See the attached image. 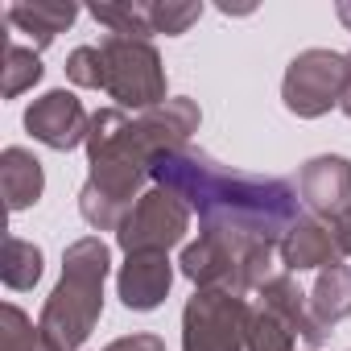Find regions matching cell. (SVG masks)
I'll return each mask as SVG.
<instances>
[{
    "mask_svg": "<svg viewBox=\"0 0 351 351\" xmlns=\"http://www.w3.org/2000/svg\"><path fill=\"white\" fill-rule=\"evenodd\" d=\"M42 75H46V66H42L34 46H17V42L5 46V99H17V95L34 91L42 83Z\"/></svg>",
    "mask_w": 351,
    "mask_h": 351,
    "instance_id": "obj_20",
    "label": "cell"
},
{
    "mask_svg": "<svg viewBox=\"0 0 351 351\" xmlns=\"http://www.w3.org/2000/svg\"><path fill=\"white\" fill-rule=\"evenodd\" d=\"M153 182L178 195L191 211H199V228L215 232H248L281 248L285 232L298 215V186L265 173H240L219 165L215 157L182 145L153 161Z\"/></svg>",
    "mask_w": 351,
    "mask_h": 351,
    "instance_id": "obj_2",
    "label": "cell"
},
{
    "mask_svg": "<svg viewBox=\"0 0 351 351\" xmlns=\"http://www.w3.org/2000/svg\"><path fill=\"white\" fill-rule=\"evenodd\" d=\"M256 306L261 310H269L273 318H281L302 343H310V347H318L330 330L314 318V310H310V293H302V285L293 281V273H277V277H269L261 289H256Z\"/></svg>",
    "mask_w": 351,
    "mask_h": 351,
    "instance_id": "obj_12",
    "label": "cell"
},
{
    "mask_svg": "<svg viewBox=\"0 0 351 351\" xmlns=\"http://www.w3.org/2000/svg\"><path fill=\"white\" fill-rule=\"evenodd\" d=\"M9 25L29 34L34 50H46L58 34H66L79 17V9L71 5V0H34V5H9Z\"/></svg>",
    "mask_w": 351,
    "mask_h": 351,
    "instance_id": "obj_15",
    "label": "cell"
},
{
    "mask_svg": "<svg viewBox=\"0 0 351 351\" xmlns=\"http://www.w3.org/2000/svg\"><path fill=\"white\" fill-rule=\"evenodd\" d=\"M108 269H112V252L99 236H83L62 252V277L38 318L54 351H79L99 326Z\"/></svg>",
    "mask_w": 351,
    "mask_h": 351,
    "instance_id": "obj_3",
    "label": "cell"
},
{
    "mask_svg": "<svg viewBox=\"0 0 351 351\" xmlns=\"http://www.w3.org/2000/svg\"><path fill=\"white\" fill-rule=\"evenodd\" d=\"M199 17H203V5H199V0H149V21H153V34L182 38Z\"/></svg>",
    "mask_w": 351,
    "mask_h": 351,
    "instance_id": "obj_21",
    "label": "cell"
},
{
    "mask_svg": "<svg viewBox=\"0 0 351 351\" xmlns=\"http://www.w3.org/2000/svg\"><path fill=\"white\" fill-rule=\"evenodd\" d=\"M66 79L83 91H104V54L99 46H79L66 54Z\"/></svg>",
    "mask_w": 351,
    "mask_h": 351,
    "instance_id": "obj_23",
    "label": "cell"
},
{
    "mask_svg": "<svg viewBox=\"0 0 351 351\" xmlns=\"http://www.w3.org/2000/svg\"><path fill=\"white\" fill-rule=\"evenodd\" d=\"M310 310H314V318L326 330L351 314V265L347 261H339V265L318 273V281L310 289Z\"/></svg>",
    "mask_w": 351,
    "mask_h": 351,
    "instance_id": "obj_16",
    "label": "cell"
},
{
    "mask_svg": "<svg viewBox=\"0 0 351 351\" xmlns=\"http://www.w3.org/2000/svg\"><path fill=\"white\" fill-rule=\"evenodd\" d=\"M25 132L54 149V153H71L79 145H87V132H91V116L83 108V99L75 91H46L42 99H34L25 108Z\"/></svg>",
    "mask_w": 351,
    "mask_h": 351,
    "instance_id": "obj_9",
    "label": "cell"
},
{
    "mask_svg": "<svg viewBox=\"0 0 351 351\" xmlns=\"http://www.w3.org/2000/svg\"><path fill=\"white\" fill-rule=\"evenodd\" d=\"M306 351H314V347H306Z\"/></svg>",
    "mask_w": 351,
    "mask_h": 351,
    "instance_id": "obj_28",
    "label": "cell"
},
{
    "mask_svg": "<svg viewBox=\"0 0 351 351\" xmlns=\"http://www.w3.org/2000/svg\"><path fill=\"white\" fill-rule=\"evenodd\" d=\"M343 83H347V54H335V50H302L289 66H285V79H281V99L293 116L302 120H318L326 116L330 108H339L343 99Z\"/></svg>",
    "mask_w": 351,
    "mask_h": 351,
    "instance_id": "obj_7",
    "label": "cell"
},
{
    "mask_svg": "<svg viewBox=\"0 0 351 351\" xmlns=\"http://www.w3.org/2000/svg\"><path fill=\"white\" fill-rule=\"evenodd\" d=\"M99 25H108L116 38H153V21H149V0H104V5L87 9Z\"/></svg>",
    "mask_w": 351,
    "mask_h": 351,
    "instance_id": "obj_17",
    "label": "cell"
},
{
    "mask_svg": "<svg viewBox=\"0 0 351 351\" xmlns=\"http://www.w3.org/2000/svg\"><path fill=\"white\" fill-rule=\"evenodd\" d=\"M0 351H54V343L21 306L9 302L0 310Z\"/></svg>",
    "mask_w": 351,
    "mask_h": 351,
    "instance_id": "obj_19",
    "label": "cell"
},
{
    "mask_svg": "<svg viewBox=\"0 0 351 351\" xmlns=\"http://www.w3.org/2000/svg\"><path fill=\"white\" fill-rule=\"evenodd\" d=\"M273 252L277 244L248 236V232H215L199 228V240L182 248L178 273L195 281L199 289H228V293H252L261 289L273 273Z\"/></svg>",
    "mask_w": 351,
    "mask_h": 351,
    "instance_id": "obj_4",
    "label": "cell"
},
{
    "mask_svg": "<svg viewBox=\"0 0 351 351\" xmlns=\"http://www.w3.org/2000/svg\"><path fill=\"white\" fill-rule=\"evenodd\" d=\"M281 265L289 269V273H310V269H330V265H339L343 261V252H339V244H335V236H330V223L326 219H314V215H302L289 232H285V240H281Z\"/></svg>",
    "mask_w": 351,
    "mask_h": 351,
    "instance_id": "obj_13",
    "label": "cell"
},
{
    "mask_svg": "<svg viewBox=\"0 0 351 351\" xmlns=\"http://www.w3.org/2000/svg\"><path fill=\"white\" fill-rule=\"evenodd\" d=\"M330 236H335L339 252H343V256H351V207H347L343 215H335V219H330Z\"/></svg>",
    "mask_w": 351,
    "mask_h": 351,
    "instance_id": "obj_25",
    "label": "cell"
},
{
    "mask_svg": "<svg viewBox=\"0 0 351 351\" xmlns=\"http://www.w3.org/2000/svg\"><path fill=\"white\" fill-rule=\"evenodd\" d=\"M104 351H165V339L161 335H149V330H136V335L112 339Z\"/></svg>",
    "mask_w": 351,
    "mask_h": 351,
    "instance_id": "obj_24",
    "label": "cell"
},
{
    "mask_svg": "<svg viewBox=\"0 0 351 351\" xmlns=\"http://www.w3.org/2000/svg\"><path fill=\"white\" fill-rule=\"evenodd\" d=\"M252 306L228 289H195L182 310V351H244Z\"/></svg>",
    "mask_w": 351,
    "mask_h": 351,
    "instance_id": "obj_6",
    "label": "cell"
},
{
    "mask_svg": "<svg viewBox=\"0 0 351 351\" xmlns=\"http://www.w3.org/2000/svg\"><path fill=\"white\" fill-rule=\"evenodd\" d=\"M0 277H5L9 289L25 293L42 281V248L21 240V236H9L5 240V256H0Z\"/></svg>",
    "mask_w": 351,
    "mask_h": 351,
    "instance_id": "obj_18",
    "label": "cell"
},
{
    "mask_svg": "<svg viewBox=\"0 0 351 351\" xmlns=\"http://www.w3.org/2000/svg\"><path fill=\"white\" fill-rule=\"evenodd\" d=\"M335 17L347 25V34H351V0H339V5H335Z\"/></svg>",
    "mask_w": 351,
    "mask_h": 351,
    "instance_id": "obj_27",
    "label": "cell"
},
{
    "mask_svg": "<svg viewBox=\"0 0 351 351\" xmlns=\"http://www.w3.org/2000/svg\"><path fill=\"white\" fill-rule=\"evenodd\" d=\"M186 232H191V207L178 195L153 186L124 215V223L116 232V244H120L124 256H132V252H169L186 240Z\"/></svg>",
    "mask_w": 351,
    "mask_h": 351,
    "instance_id": "obj_8",
    "label": "cell"
},
{
    "mask_svg": "<svg viewBox=\"0 0 351 351\" xmlns=\"http://www.w3.org/2000/svg\"><path fill=\"white\" fill-rule=\"evenodd\" d=\"M203 124L195 99L178 95L161 108L128 116L124 108H99L87 132V182L79 191V215L95 232H120L124 215L145 195L153 161L169 149H182Z\"/></svg>",
    "mask_w": 351,
    "mask_h": 351,
    "instance_id": "obj_1",
    "label": "cell"
},
{
    "mask_svg": "<svg viewBox=\"0 0 351 351\" xmlns=\"http://www.w3.org/2000/svg\"><path fill=\"white\" fill-rule=\"evenodd\" d=\"M0 191H5L9 211H29L42 199V191H46V169H42V161L29 149L9 145L5 153H0Z\"/></svg>",
    "mask_w": 351,
    "mask_h": 351,
    "instance_id": "obj_14",
    "label": "cell"
},
{
    "mask_svg": "<svg viewBox=\"0 0 351 351\" xmlns=\"http://www.w3.org/2000/svg\"><path fill=\"white\" fill-rule=\"evenodd\" d=\"M298 199L314 219H335L351 207V161L343 153L310 157L298 169Z\"/></svg>",
    "mask_w": 351,
    "mask_h": 351,
    "instance_id": "obj_10",
    "label": "cell"
},
{
    "mask_svg": "<svg viewBox=\"0 0 351 351\" xmlns=\"http://www.w3.org/2000/svg\"><path fill=\"white\" fill-rule=\"evenodd\" d=\"M244 351H298V335L273 318L269 310H252V322H248V347Z\"/></svg>",
    "mask_w": 351,
    "mask_h": 351,
    "instance_id": "obj_22",
    "label": "cell"
},
{
    "mask_svg": "<svg viewBox=\"0 0 351 351\" xmlns=\"http://www.w3.org/2000/svg\"><path fill=\"white\" fill-rule=\"evenodd\" d=\"M99 54H104V91L120 108H132L141 116L165 104V66L153 42L108 34L99 42Z\"/></svg>",
    "mask_w": 351,
    "mask_h": 351,
    "instance_id": "obj_5",
    "label": "cell"
},
{
    "mask_svg": "<svg viewBox=\"0 0 351 351\" xmlns=\"http://www.w3.org/2000/svg\"><path fill=\"white\" fill-rule=\"evenodd\" d=\"M339 112L351 120V50H347V83H343V99H339Z\"/></svg>",
    "mask_w": 351,
    "mask_h": 351,
    "instance_id": "obj_26",
    "label": "cell"
},
{
    "mask_svg": "<svg viewBox=\"0 0 351 351\" xmlns=\"http://www.w3.org/2000/svg\"><path fill=\"white\" fill-rule=\"evenodd\" d=\"M169 285H173L169 252H132V256H124V265L116 273V298L136 314L157 310L165 302Z\"/></svg>",
    "mask_w": 351,
    "mask_h": 351,
    "instance_id": "obj_11",
    "label": "cell"
}]
</instances>
